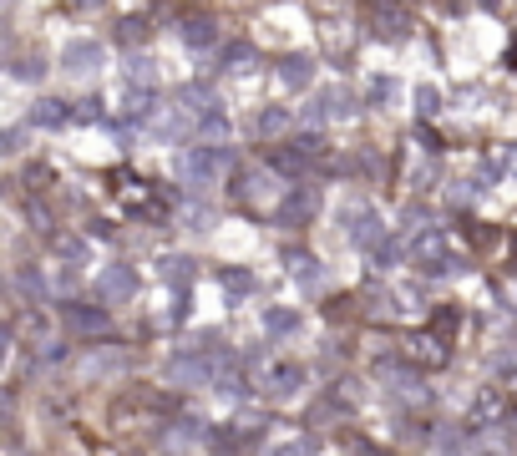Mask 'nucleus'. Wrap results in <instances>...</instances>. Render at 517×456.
<instances>
[{"label":"nucleus","instance_id":"25","mask_svg":"<svg viewBox=\"0 0 517 456\" xmlns=\"http://www.w3.org/2000/svg\"><path fill=\"white\" fill-rule=\"evenodd\" d=\"M56 249H61L66 259H77V264H82V259L92 254V249H87V239H71V234H66V239H56Z\"/></svg>","mask_w":517,"mask_h":456},{"label":"nucleus","instance_id":"18","mask_svg":"<svg viewBox=\"0 0 517 456\" xmlns=\"http://www.w3.org/2000/svg\"><path fill=\"white\" fill-rule=\"evenodd\" d=\"M264 330H269V335H294V330H300V315H294V310H269V315H264Z\"/></svg>","mask_w":517,"mask_h":456},{"label":"nucleus","instance_id":"22","mask_svg":"<svg viewBox=\"0 0 517 456\" xmlns=\"http://www.w3.org/2000/svg\"><path fill=\"white\" fill-rule=\"evenodd\" d=\"M16 76H21V82H41L46 61H41V56H21V61H16Z\"/></svg>","mask_w":517,"mask_h":456},{"label":"nucleus","instance_id":"26","mask_svg":"<svg viewBox=\"0 0 517 456\" xmlns=\"http://www.w3.org/2000/svg\"><path fill=\"white\" fill-rule=\"evenodd\" d=\"M224 289H229V294H249V289H254V274H234V269H224Z\"/></svg>","mask_w":517,"mask_h":456},{"label":"nucleus","instance_id":"4","mask_svg":"<svg viewBox=\"0 0 517 456\" xmlns=\"http://www.w3.org/2000/svg\"><path fill=\"white\" fill-rule=\"evenodd\" d=\"M218 365H224V360H218L213 350H188V355H173L168 360V380H178V386H213V380H218Z\"/></svg>","mask_w":517,"mask_h":456},{"label":"nucleus","instance_id":"5","mask_svg":"<svg viewBox=\"0 0 517 456\" xmlns=\"http://www.w3.org/2000/svg\"><path fill=\"white\" fill-rule=\"evenodd\" d=\"M315 213H320V188L300 183V188H289V193L279 198V208H274V228H300V223H310Z\"/></svg>","mask_w":517,"mask_h":456},{"label":"nucleus","instance_id":"16","mask_svg":"<svg viewBox=\"0 0 517 456\" xmlns=\"http://www.w3.org/2000/svg\"><path fill=\"white\" fill-rule=\"evenodd\" d=\"M147 21H158V11H147V16H122V21H117V41H122V46H142L147 31H153Z\"/></svg>","mask_w":517,"mask_h":456},{"label":"nucleus","instance_id":"9","mask_svg":"<svg viewBox=\"0 0 517 456\" xmlns=\"http://www.w3.org/2000/svg\"><path fill=\"white\" fill-rule=\"evenodd\" d=\"M61 66H66L71 76H92V71L102 66V46H97V41H71V46L61 51Z\"/></svg>","mask_w":517,"mask_h":456},{"label":"nucleus","instance_id":"8","mask_svg":"<svg viewBox=\"0 0 517 456\" xmlns=\"http://www.w3.org/2000/svg\"><path fill=\"white\" fill-rule=\"evenodd\" d=\"M406 360L411 365H447V340L421 330V335H406Z\"/></svg>","mask_w":517,"mask_h":456},{"label":"nucleus","instance_id":"17","mask_svg":"<svg viewBox=\"0 0 517 456\" xmlns=\"http://www.w3.org/2000/svg\"><path fill=\"white\" fill-rule=\"evenodd\" d=\"M289 122H294V112H289V107H264L254 127H259V137H274V132H284Z\"/></svg>","mask_w":517,"mask_h":456},{"label":"nucleus","instance_id":"1","mask_svg":"<svg viewBox=\"0 0 517 456\" xmlns=\"http://www.w3.org/2000/svg\"><path fill=\"white\" fill-rule=\"evenodd\" d=\"M224 168H234V152L218 147V142H193V147H183V158H178V178L188 188H213V178Z\"/></svg>","mask_w":517,"mask_h":456},{"label":"nucleus","instance_id":"28","mask_svg":"<svg viewBox=\"0 0 517 456\" xmlns=\"http://www.w3.org/2000/svg\"><path fill=\"white\" fill-rule=\"evenodd\" d=\"M6 355H11V325H0V365H6Z\"/></svg>","mask_w":517,"mask_h":456},{"label":"nucleus","instance_id":"13","mask_svg":"<svg viewBox=\"0 0 517 456\" xmlns=\"http://www.w3.org/2000/svg\"><path fill=\"white\" fill-rule=\"evenodd\" d=\"M254 61H259V51L249 46V41H234V46H224V56H218V71H254Z\"/></svg>","mask_w":517,"mask_h":456},{"label":"nucleus","instance_id":"27","mask_svg":"<svg viewBox=\"0 0 517 456\" xmlns=\"http://www.w3.org/2000/svg\"><path fill=\"white\" fill-rule=\"evenodd\" d=\"M416 102H421V112H426V117L436 112V92H431V87H421V92H416Z\"/></svg>","mask_w":517,"mask_h":456},{"label":"nucleus","instance_id":"3","mask_svg":"<svg viewBox=\"0 0 517 456\" xmlns=\"http://www.w3.org/2000/svg\"><path fill=\"white\" fill-rule=\"evenodd\" d=\"M127 370H132V350H122V345H102V350H87L77 360V380H82V386H107V380H117Z\"/></svg>","mask_w":517,"mask_h":456},{"label":"nucleus","instance_id":"7","mask_svg":"<svg viewBox=\"0 0 517 456\" xmlns=\"http://www.w3.org/2000/svg\"><path fill=\"white\" fill-rule=\"evenodd\" d=\"M61 325H66L71 335H107V330H112V315L102 310V304H77V299H71L66 310H61Z\"/></svg>","mask_w":517,"mask_h":456},{"label":"nucleus","instance_id":"6","mask_svg":"<svg viewBox=\"0 0 517 456\" xmlns=\"http://www.w3.org/2000/svg\"><path fill=\"white\" fill-rule=\"evenodd\" d=\"M97 294H102V304H127V299H137V269H132V264H107V269L97 274Z\"/></svg>","mask_w":517,"mask_h":456},{"label":"nucleus","instance_id":"14","mask_svg":"<svg viewBox=\"0 0 517 456\" xmlns=\"http://www.w3.org/2000/svg\"><path fill=\"white\" fill-rule=\"evenodd\" d=\"M310 76H315V61H310V56H284V61H279V82H284V87H310Z\"/></svg>","mask_w":517,"mask_h":456},{"label":"nucleus","instance_id":"15","mask_svg":"<svg viewBox=\"0 0 517 456\" xmlns=\"http://www.w3.org/2000/svg\"><path fill=\"white\" fill-rule=\"evenodd\" d=\"M178 102H183V112H193V117H208V112H218V97H213L208 87H198V82H188V87L178 92Z\"/></svg>","mask_w":517,"mask_h":456},{"label":"nucleus","instance_id":"10","mask_svg":"<svg viewBox=\"0 0 517 456\" xmlns=\"http://www.w3.org/2000/svg\"><path fill=\"white\" fill-rule=\"evenodd\" d=\"M183 41H188V51H213L218 46V21L213 16H188L183 21Z\"/></svg>","mask_w":517,"mask_h":456},{"label":"nucleus","instance_id":"2","mask_svg":"<svg viewBox=\"0 0 517 456\" xmlns=\"http://www.w3.org/2000/svg\"><path fill=\"white\" fill-rule=\"evenodd\" d=\"M315 158H320V137H300V142L269 147V152H264V168H269L274 178H310Z\"/></svg>","mask_w":517,"mask_h":456},{"label":"nucleus","instance_id":"12","mask_svg":"<svg viewBox=\"0 0 517 456\" xmlns=\"http://www.w3.org/2000/svg\"><path fill=\"white\" fill-rule=\"evenodd\" d=\"M66 122H71V102L46 97V102H36V107H31V127H66Z\"/></svg>","mask_w":517,"mask_h":456},{"label":"nucleus","instance_id":"21","mask_svg":"<svg viewBox=\"0 0 517 456\" xmlns=\"http://www.w3.org/2000/svg\"><path fill=\"white\" fill-rule=\"evenodd\" d=\"M163 279H168V284H178V289H183V284H188V279H193V264H188V259H168V264H163Z\"/></svg>","mask_w":517,"mask_h":456},{"label":"nucleus","instance_id":"11","mask_svg":"<svg viewBox=\"0 0 517 456\" xmlns=\"http://www.w3.org/2000/svg\"><path fill=\"white\" fill-rule=\"evenodd\" d=\"M350 244L365 249V254H381V218H376V213H360V218L350 223Z\"/></svg>","mask_w":517,"mask_h":456},{"label":"nucleus","instance_id":"24","mask_svg":"<svg viewBox=\"0 0 517 456\" xmlns=\"http://www.w3.org/2000/svg\"><path fill=\"white\" fill-rule=\"evenodd\" d=\"M21 289H26L31 299H46V294H51V284H46L36 269H21Z\"/></svg>","mask_w":517,"mask_h":456},{"label":"nucleus","instance_id":"20","mask_svg":"<svg viewBox=\"0 0 517 456\" xmlns=\"http://www.w3.org/2000/svg\"><path fill=\"white\" fill-rule=\"evenodd\" d=\"M77 284H82L77 264H61V269H56V294H66V304H71V294H77Z\"/></svg>","mask_w":517,"mask_h":456},{"label":"nucleus","instance_id":"19","mask_svg":"<svg viewBox=\"0 0 517 456\" xmlns=\"http://www.w3.org/2000/svg\"><path fill=\"white\" fill-rule=\"evenodd\" d=\"M315 451H320V441H315V436H294V441L274 446L269 456H315Z\"/></svg>","mask_w":517,"mask_h":456},{"label":"nucleus","instance_id":"23","mask_svg":"<svg viewBox=\"0 0 517 456\" xmlns=\"http://www.w3.org/2000/svg\"><path fill=\"white\" fill-rule=\"evenodd\" d=\"M21 142H26V127H6V132H0V158H16Z\"/></svg>","mask_w":517,"mask_h":456}]
</instances>
